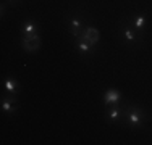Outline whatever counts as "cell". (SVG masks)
<instances>
[{"label":"cell","mask_w":152,"mask_h":145,"mask_svg":"<svg viewBox=\"0 0 152 145\" xmlns=\"http://www.w3.org/2000/svg\"><path fill=\"white\" fill-rule=\"evenodd\" d=\"M0 12H2V16H5V2H2V8H0Z\"/></svg>","instance_id":"obj_13"},{"label":"cell","mask_w":152,"mask_h":145,"mask_svg":"<svg viewBox=\"0 0 152 145\" xmlns=\"http://www.w3.org/2000/svg\"><path fill=\"white\" fill-rule=\"evenodd\" d=\"M131 26L134 28L137 32H142L144 29H146V26H147V20H146V16H144L142 13L136 14V16L133 18V23H131Z\"/></svg>","instance_id":"obj_11"},{"label":"cell","mask_w":152,"mask_h":145,"mask_svg":"<svg viewBox=\"0 0 152 145\" xmlns=\"http://www.w3.org/2000/svg\"><path fill=\"white\" fill-rule=\"evenodd\" d=\"M146 113H144L141 108L134 107V105H128L125 107V124H128L131 129H137V128H142L144 121H146Z\"/></svg>","instance_id":"obj_1"},{"label":"cell","mask_w":152,"mask_h":145,"mask_svg":"<svg viewBox=\"0 0 152 145\" xmlns=\"http://www.w3.org/2000/svg\"><path fill=\"white\" fill-rule=\"evenodd\" d=\"M120 34L125 39V42L129 44V45H139L141 44V36H137V31L134 28H131V24L128 21L120 23Z\"/></svg>","instance_id":"obj_2"},{"label":"cell","mask_w":152,"mask_h":145,"mask_svg":"<svg viewBox=\"0 0 152 145\" xmlns=\"http://www.w3.org/2000/svg\"><path fill=\"white\" fill-rule=\"evenodd\" d=\"M5 92H8L10 95H16L18 92H20V86H18V82H16V79L15 78H7V81H5Z\"/></svg>","instance_id":"obj_12"},{"label":"cell","mask_w":152,"mask_h":145,"mask_svg":"<svg viewBox=\"0 0 152 145\" xmlns=\"http://www.w3.org/2000/svg\"><path fill=\"white\" fill-rule=\"evenodd\" d=\"M121 103V94L117 89H107L104 94V105L105 107H112V105Z\"/></svg>","instance_id":"obj_5"},{"label":"cell","mask_w":152,"mask_h":145,"mask_svg":"<svg viewBox=\"0 0 152 145\" xmlns=\"http://www.w3.org/2000/svg\"><path fill=\"white\" fill-rule=\"evenodd\" d=\"M0 107H2L3 113L12 115L13 111H16V108H18L16 99H15L13 95H10V97H3V99H2V103H0Z\"/></svg>","instance_id":"obj_10"},{"label":"cell","mask_w":152,"mask_h":145,"mask_svg":"<svg viewBox=\"0 0 152 145\" xmlns=\"http://www.w3.org/2000/svg\"><path fill=\"white\" fill-rule=\"evenodd\" d=\"M81 36H83V37H84L89 44H92L94 47H96L97 44H99V39H100V32H99V29L94 28V26H86L84 29H83Z\"/></svg>","instance_id":"obj_6"},{"label":"cell","mask_w":152,"mask_h":145,"mask_svg":"<svg viewBox=\"0 0 152 145\" xmlns=\"http://www.w3.org/2000/svg\"><path fill=\"white\" fill-rule=\"evenodd\" d=\"M37 31H39V26H37V23L32 21V20H28L26 23H23V26H21V29H20L21 37H29V36H34V34H37Z\"/></svg>","instance_id":"obj_9"},{"label":"cell","mask_w":152,"mask_h":145,"mask_svg":"<svg viewBox=\"0 0 152 145\" xmlns=\"http://www.w3.org/2000/svg\"><path fill=\"white\" fill-rule=\"evenodd\" d=\"M75 44H76V49H78V52L81 53V55H92V53L96 52V47H94L92 44H89L83 36H79L78 39H75Z\"/></svg>","instance_id":"obj_7"},{"label":"cell","mask_w":152,"mask_h":145,"mask_svg":"<svg viewBox=\"0 0 152 145\" xmlns=\"http://www.w3.org/2000/svg\"><path fill=\"white\" fill-rule=\"evenodd\" d=\"M7 2H8V3H16L18 0H7Z\"/></svg>","instance_id":"obj_14"},{"label":"cell","mask_w":152,"mask_h":145,"mask_svg":"<svg viewBox=\"0 0 152 145\" xmlns=\"http://www.w3.org/2000/svg\"><path fill=\"white\" fill-rule=\"evenodd\" d=\"M21 47L28 53L37 52L41 49V36L34 34V36H29V37H21Z\"/></svg>","instance_id":"obj_4"},{"label":"cell","mask_w":152,"mask_h":145,"mask_svg":"<svg viewBox=\"0 0 152 145\" xmlns=\"http://www.w3.org/2000/svg\"><path fill=\"white\" fill-rule=\"evenodd\" d=\"M68 26H70L71 36H73L75 39H78L79 36H81L83 29L88 26V23H86V18L83 16L81 13H75L73 16L70 18V21H68Z\"/></svg>","instance_id":"obj_3"},{"label":"cell","mask_w":152,"mask_h":145,"mask_svg":"<svg viewBox=\"0 0 152 145\" xmlns=\"http://www.w3.org/2000/svg\"><path fill=\"white\" fill-rule=\"evenodd\" d=\"M108 111H107V119L112 123L115 121H123V118H125V108L120 107V103L118 105H112V107H107Z\"/></svg>","instance_id":"obj_8"}]
</instances>
